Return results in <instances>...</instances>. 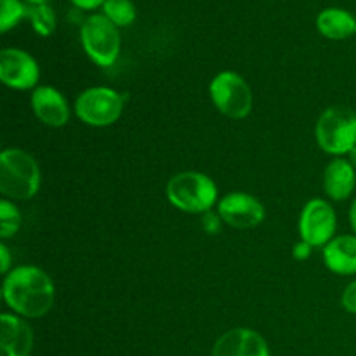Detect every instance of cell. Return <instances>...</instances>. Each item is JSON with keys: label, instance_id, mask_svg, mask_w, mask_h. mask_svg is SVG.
<instances>
[{"label": "cell", "instance_id": "6", "mask_svg": "<svg viewBox=\"0 0 356 356\" xmlns=\"http://www.w3.org/2000/svg\"><path fill=\"white\" fill-rule=\"evenodd\" d=\"M209 94L219 113L229 118H245L252 111V89L242 75L226 70L218 73L209 86Z\"/></svg>", "mask_w": 356, "mask_h": 356}, {"label": "cell", "instance_id": "10", "mask_svg": "<svg viewBox=\"0 0 356 356\" xmlns=\"http://www.w3.org/2000/svg\"><path fill=\"white\" fill-rule=\"evenodd\" d=\"M218 214L221 216L222 222L236 229L256 228L266 218L261 200L245 191H232L225 195L218 204Z\"/></svg>", "mask_w": 356, "mask_h": 356}, {"label": "cell", "instance_id": "17", "mask_svg": "<svg viewBox=\"0 0 356 356\" xmlns=\"http://www.w3.org/2000/svg\"><path fill=\"white\" fill-rule=\"evenodd\" d=\"M26 17L31 26L42 37H49L56 28L54 10L47 3H26Z\"/></svg>", "mask_w": 356, "mask_h": 356}, {"label": "cell", "instance_id": "14", "mask_svg": "<svg viewBox=\"0 0 356 356\" xmlns=\"http://www.w3.org/2000/svg\"><path fill=\"white\" fill-rule=\"evenodd\" d=\"M356 186V169L348 159H334L323 172V190L334 202H343L353 195Z\"/></svg>", "mask_w": 356, "mask_h": 356}, {"label": "cell", "instance_id": "21", "mask_svg": "<svg viewBox=\"0 0 356 356\" xmlns=\"http://www.w3.org/2000/svg\"><path fill=\"white\" fill-rule=\"evenodd\" d=\"M341 305L351 315H356V280L351 282L346 289H344L343 296H341Z\"/></svg>", "mask_w": 356, "mask_h": 356}, {"label": "cell", "instance_id": "5", "mask_svg": "<svg viewBox=\"0 0 356 356\" xmlns=\"http://www.w3.org/2000/svg\"><path fill=\"white\" fill-rule=\"evenodd\" d=\"M80 40L83 51L101 68H110L120 54V33L117 24L111 23L104 14H92L80 28Z\"/></svg>", "mask_w": 356, "mask_h": 356}, {"label": "cell", "instance_id": "7", "mask_svg": "<svg viewBox=\"0 0 356 356\" xmlns=\"http://www.w3.org/2000/svg\"><path fill=\"white\" fill-rule=\"evenodd\" d=\"M124 96L110 87H90L75 101V113L89 127L113 125L124 111Z\"/></svg>", "mask_w": 356, "mask_h": 356}, {"label": "cell", "instance_id": "12", "mask_svg": "<svg viewBox=\"0 0 356 356\" xmlns=\"http://www.w3.org/2000/svg\"><path fill=\"white\" fill-rule=\"evenodd\" d=\"M212 356H270V348L256 330L232 329L216 341Z\"/></svg>", "mask_w": 356, "mask_h": 356}, {"label": "cell", "instance_id": "9", "mask_svg": "<svg viewBox=\"0 0 356 356\" xmlns=\"http://www.w3.org/2000/svg\"><path fill=\"white\" fill-rule=\"evenodd\" d=\"M0 80L6 87L14 90L37 89L40 80V68L33 56L21 49H2L0 51Z\"/></svg>", "mask_w": 356, "mask_h": 356}, {"label": "cell", "instance_id": "15", "mask_svg": "<svg viewBox=\"0 0 356 356\" xmlns=\"http://www.w3.org/2000/svg\"><path fill=\"white\" fill-rule=\"evenodd\" d=\"M323 261L332 273L356 275V235H339L323 247Z\"/></svg>", "mask_w": 356, "mask_h": 356}, {"label": "cell", "instance_id": "1", "mask_svg": "<svg viewBox=\"0 0 356 356\" xmlns=\"http://www.w3.org/2000/svg\"><path fill=\"white\" fill-rule=\"evenodd\" d=\"M2 298L14 315L23 318H40L54 306L56 287L44 270L23 264L6 275Z\"/></svg>", "mask_w": 356, "mask_h": 356}, {"label": "cell", "instance_id": "19", "mask_svg": "<svg viewBox=\"0 0 356 356\" xmlns=\"http://www.w3.org/2000/svg\"><path fill=\"white\" fill-rule=\"evenodd\" d=\"M21 221H23V218H21L19 209L14 205V202L2 198L0 200V236L7 240L16 235L21 228Z\"/></svg>", "mask_w": 356, "mask_h": 356}, {"label": "cell", "instance_id": "18", "mask_svg": "<svg viewBox=\"0 0 356 356\" xmlns=\"http://www.w3.org/2000/svg\"><path fill=\"white\" fill-rule=\"evenodd\" d=\"M103 14L117 26H129L136 19V7L132 0H106Z\"/></svg>", "mask_w": 356, "mask_h": 356}, {"label": "cell", "instance_id": "25", "mask_svg": "<svg viewBox=\"0 0 356 356\" xmlns=\"http://www.w3.org/2000/svg\"><path fill=\"white\" fill-rule=\"evenodd\" d=\"M72 2L80 9H96L97 6H103L106 0H72Z\"/></svg>", "mask_w": 356, "mask_h": 356}, {"label": "cell", "instance_id": "22", "mask_svg": "<svg viewBox=\"0 0 356 356\" xmlns=\"http://www.w3.org/2000/svg\"><path fill=\"white\" fill-rule=\"evenodd\" d=\"M221 216L218 214V212H205L204 218H202V226H204V232L209 233V235H216V233L221 229Z\"/></svg>", "mask_w": 356, "mask_h": 356}, {"label": "cell", "instance_id": "20", "mask_svg": "<svg viewBox=\"0 0 356 356\" xmlns=\"http://www.w3.org/2000/svg\"><path fill=\"white\" fill-rule=\"evenodd\" d=\"M26 17V3L21 0H0V31L6 33Z\"/></svg>", "mask_w": 356, "mask_h": 356}, {"label": "cell", "instance_id": "16", "mask_svg": "<svg viewBox=\"0 0 356 356\" xmlns=\"http://www.w3.org/2000/svg\"><path fill=\"white\" fill-rule=\"evenodd\" d=\"M316 28L330 40H344L356 33V17L344 9L329 7L318 14Z\"/></svg>", "mask_w": 356, "mask_h": 356}, {"label": "cell", "instance_id": "11", "mask_svg": "<svg viewBox=\"0 0 356 356\" xmlns=\"http://www.w3.org/2000/svg\"><path fill=\"white\" fill-rule=\"evenodd\" d=\"M31 110L35 117L47 127H65L70 120V104L58 89L38 86L31 94Z\"/></svg>", "mask_w": 356, "mask_h": 356}, {"label": "cell", "instance_id": "4", "mask_svg": "<svg viewBox=\"0 0 356 356\" xmlns=\"http://www.w3.org/2000/svg\"><path fill=\"white\" fill-rule=\"evenodd\" d=\"M315 138L320 148L334 156L350 155L356 148V113L350 108H327L315 125Z\"/></svg>", "mask_w": 356, "mask_h": 356}, {"label": "cell", "instance_id": "27", "mask_svg": "<svg viewBox=\"0 0 356 356\" xmlns=\"http://www.w3.org/2000/svg\"><path fill=\"white\" fill-rule=\"evenodd\" d=\"M348 160H350V162L353 163L355 169H356V148L351 149V153H350V155H348Z\"/></svg>", "mask_w": 356, "mask_h": 356}, {"label": "cell", "instance_id": "8", "mask_svg": "<svg viewBox=\"0 0 356 356\" xmlns=\"http://www.w3.org/2000/svg\"><path fill=\"white\" fill-rule=\"evenodd\" d=\"M337 216L332 205L322 198H313L302 207L299 216V235L312 247H325L336 238Z\"/></svg>", "mask_w": 356, "mask_h": 356}, {"label": "cell", "instance_id": "26", "mask_svg": "<svg viewBox=\"0 0 356 356\" xmlns=\"http://www.w3.org/2000/svg\"><path fill=\"white\" fill-rule=\"evenodd\" d=\"M350 225H351V228H353V232H355V235H356V198L353 200V204H351V207H350Z\"/></svg>", "mask_w": 356, "mask_h": 356}, {"label": "cell", "instance_id": "24", "mask_svg": "<svg viewBox=\"0 0 356 356\" xmlns=\"http://www.w3.org/2000/svg\"><path fill=\"white\" fill-rule=\"evenodd\" d=\"M10 271V252L6 243H0V273L7 275Z\"/></svg>", "mask_w": 356, "mask_h": 356}, {"label": "cell", "instance_id": "2", "mask_svg": "<svg viewBox=\"0 0 356 356\" xmlns=\"http://www.w3.org/2000/svg\"><path fill=\"white\" fill-rule=\"evenodd\" d=\"M42 172L37 160L19 148L0 153V191L7 200H28L38 193Z\"/></svg>", "mask_w": 356, "mask_h": 356}, {"label": "cell", "instance_id": "28", "mask_svg": "<svg viewBox=\"0 0 356 356\" xmlns=\"http://www.w3.org/2000/svg\"><path fill=\"white\" fill-rule=\"evenodd\" d=\"M28 3H45L47 0H26Z\"/></svg>", "mask_w": 356, "mask_h": 356}, {"label": "cell", "instance_id": "3", "mask_svg": "<svg viewBox=\"0 0 356 356\" xmlns=\"http://www.w3.org/2000/svg\"><path fill=\"white\" fill-rule=\"evenodd\" d=\"M167 198L179 211L205 214L218 202V186L207 174L186 170L172 176L165 188Z\"/></svg>", "mask_w": 356, "mask_h": 356}, {"label": "cell", "instance_id": "23", "mask_svg": "<svg viewBox=\"0 0 356 356\" xmlns=\"http://www.w3.org/2000/svg\"><path fill=\"white\" fill-rule=\"evenodd\" d=\"M312 250H313V247L309 245V243L302 242V240H301V242L296 243V245H294V249H292V254H294V257L298 261H306L309 256H312Z\"/></svg>", "mask_w": 356, "mask_h": 356}, {"label": "cell", "instance_id": "13", "mask_svg": "<svg viewBox=\"0 0 356 356\" xmlns=\"http://www.w3.org/2000/svg\"><path fill=\"white\" fill-rule=\"evenodd\" d=\"M33 332L23 316L0 315V356H30Z\"/></svg>", "mask_w": 356, "mask_h": 356}]
</instances>
